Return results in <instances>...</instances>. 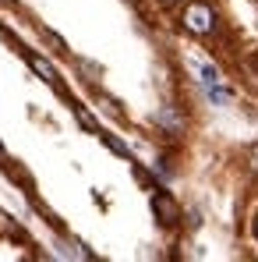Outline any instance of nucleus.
<instances>
[{"label": "nucleus", "mask_w": 258, "mask_h": 262, "mask_svg": "<svg viewBox=\"0 0 258 262\" xmlns=\"http://www.w3.org/2000/svg\"><path fill=\"white\" fill-rule=\"evenodd\" d=\"M184 25H187L191 32L205 36V32H213V11H209L205 4H191V7L184 11Z\"/></svg>", "instance_id": "1"}, {"label": "nucleus", "mask_w": 258, "mask_h": 262, "mask_svg": "<svg viewBox=\"0 0 258 262\" xmlns=\"http://www.w3.org/2000/svg\"><path fill=\"white\" fill-rule=\"evenodd\" d=\"M152 209H156V216L163 220V223H173V220H177V206H173L170 195H156V199H152Z\"/></svg>", "instance_id": "2"}, {"label": "nucleus", "mask_w": 258, "mask_h": 262, "mask_svg": "<svg viewBox=\"0 0 258 262\" xmlns=\"http://www.w3.org/2000/svg\"><path fill=\"white\" fill-rule=\"evenodd\" d=\"M195 71L202 75V82H205V85H209V89H213L216 82H219V71H216L213 64H202V60H195Z\"/></svg>", "instance_id": "3"}, {"label": "nucleus", "mask_w": 258, "mask_h": 262, "mask_svg": "<svg viewBox=\"0 0 258 262\" xmlns=\"http://www.w3.org/2000/svg\"><path fill=\"white\" fill-rule=\"evenodd\" d=\"M29 64H32V68H36V71H39V75H43V82H50V85H53V82H57V75H53V68H50V64H46L43 57H29Z\"/></svg>", "instance_id": "4"}, {"label": "nucleus", "mask_w": 258, "mask_h": 262, "mask_svg": "<svg viewBox=\"0 0 258 262\" xmlns=\"http://www.w3.org/2000/svg\"><path fill=\"white\" fill-rule=\"evenodd\" d=\"M159 121H163V124H167V128H180V121H177V114H173V110H159Z\"/></svg>", "instance_id": "5"}, {"label": "nucleus", "mask_w": 258, "mask_h": 262, "mask_svg": "<svg viewBox=\"0 0 258 262\" xmlns=\"http://www.w3.org/2000/svg\"><path fill=\"white\" fill-rule=\"evenodd\" d=\"M251 167L258 170V149H251Z\"/></svg>", "instance_id": "6"}, {"label": "nucleus", "mask_w": 258, "mask_h": 262, "mask_svg": "<svg viewBox=\"0 0 258 262\" xmlns=\"http://www.w3.org/2000/svg\"><path fill=\"white\" fill-rule=\"evenodd\" d=\"M255 234H258V220H255Z\"/></svg>", "instance_id": "7"}, {"label": "nucleus", "mask_w": 258, "mask_h": 262, "mask_svg": "<svg viewBox=\"0 0 258 262\" xmlns=\"http://www.w3.org/2000/svg\"><path fill=\"white\" fill-rule=\"evenodd\" d=\"M4 4H11V0H4Z\"/></svg>", "instance_id": "8"}, {"label": "nucleus", "mask_w": 258, "mask_h": 262, "mask_svg": "<svg viewBox=\"0 0 258 262\" xmlns=\"http://www.w3.org/2000/svg\"><path fill=\"white\" fill-rule=\"evenodd\" d=\"M128 4H134V0H128Z\"/></svg>", "instance_id": "9"}, {"label": "nucleus", "mask_w": 258, "mask_h": 262, "mask_svg": "<svg viewBox=\"0 0 258 262\" xmlns=\"http://www.w3.org/2000/svg\"><path fill=\"white\" fill-rule=\"evenodd\" d=\"M167 4H173V0H167Z\"/></svg>", "instance_id": "10"}]
</instances>
